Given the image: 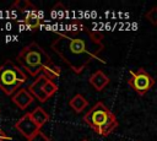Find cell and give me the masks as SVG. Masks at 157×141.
Returning a JSON list of instances; mask_svg holds the SVG:
<instances>
[{
	"instance_id": "1",
	"label": "cell",
	"mask_w": 157,
	"mask_h": 141,
	"mask_svg": "<svg viewBox=\"0 0 157 141\" xmlns=\"http://www.w3.org/2000/svg\"><path fill=\"white\" fill-rule=\"evenodd\" d=\"M102 33L90 29H72L66 33H58L50 48L69 65L75 74H81L83 69L103 50Z\"/></svg>"
},
{
	"instance_id": "2",
	"label": "cell",
	"mask_w": 157,
	"mask_h": 141,
	"mask_svg": "<svg viewBox=\"0 0 157 141\" xmlns=\"http://www.w3.org/2000/svg\"><path fill=\"white\" fill-rule=\"evenodd\" d=\"M16 60L20 67L26 70L31 76H39L49 65L53 64L50 56L36 42L23 47L17 54Z\"/></svg>"
},
{
	"instance_id": "3",
	"label": "cell",
	"mask_w": 157,
	"mask_h": 141,
	"mask_svg": "<svg viewBox=\"0 0 157 141\" xmlns=\"http://www.w3.org/2000/svg\"><path fill=\"white\" fill-rule=\"evenodd\" d=\"M83 121L102 136H108L115 128H118V120L115 115L104 105L103 102H97L85 114Z\"/></svg>"
},
{
	"instance_id": "4",
	"label": "cell",
	"mask_w": 157,
	"mask_h": 141,
	"mask_svg": "<svg viewBox=\"0 0 157 141\" xmlns=\"http://www.w3.org/2000/svg\"><path fill=\"white\" fill-rule=\"evenodd\" d=\"M26 81L27 75L23 69L13 64L11 60H6L0 65V88L7 96H13Z\"/></svg>"
},
{
	"instance_id": "5",
	"label": "cell",
	"mask_w": 157,
	"mask_h": 141,
	"mask_svg": "<svg viewBox=\"0 0 157 141\" xmlns=\"http://www.w3.org/2000/svg\"><path fill=\"white\" fill-rule=\"evenodd\" d=\"M128 83L139 96H145L155 85V80L145 69L140 67L136 71H130V78L128 80Z\"/></svg>"
},
{
	"instance_id": "6",
	"label": "cell",
	"mask_w": 157,
	"mask_h": 141,
	"mask_svg": "<svg viewBox=\"0 0 157 141\" xmlns=\"http://www.w3.org/2000/svg\"><path fill=\"white\" fill-rule=\"evenodd\" d=\"M15 128L16 130L22 134L27 140H29L34 134H37L40 128L36 124V121L32 119L31 116V113H26L25 115H22L15 124Z\"/></svg>"
},
{
	"instance_id": "7",
	"label": "cell",
	"mask_w": 157,
	"mask_h": 141,
	"mask_svg": "<svg viewBox=\"0 0 157 141\" xmlns=\"http://www.w3.org/2000/svg\"><path fill=\"white\" fill-rule=\"evenodd\" d=\"M49 78L44 75V74H40L39 76H37V78L29 85V87H28V91L33 94V97H36L39 102H42V103H44V102H47L49 98H48V96L44 93V85H45V82L48 81Z\"/></svg>"
},
{
	"instance_id": "8",
	"label": "cell",
	"mask_w": 157,
	"mask_h": 141,
	"mask_svg": "<svg viewBox=\"0 0 157 141\" xmlns=\"http://www.w3.org/2000/svg\"><path fill=\"white\" fill-rule=\"evenodd\" d=\"M33 94L27 90V88H20L13 96H12V102L20 108V109H26L32 102H33Z\"/></svg>"
},
{
	"instance_id": "9",
	"label": "cell",
	"mask_w": 157,
	"mask_h": 141,
	"mask_svg": "<svg viewBox=\"0 0 157 141\" xmlns=\"http://www.w3.org/2000/svg\"><path fill=\"white\" fill-rule=\"evenodd\" d=\"M90 83L93 86V88L96 91H102L108 83H109V77L101 70H97L96 72H93L90 77Z\"/></svg>"
},
{
	"instance_id": "10",
	"label": "cell",
	"mask_w": 157,
	"mask_h": 141,
	"mask_svg": "<svg viewBox=\"0 0 157 141\" xmlns=\"http://www.w3.org/2000/svg\"><path fill=\"white\" fill-rule=\"evenodd\" d=\"M31 116H32V119L36 121V124H37L39 128H42V126L49 120V114H48L42 107H37L36 109H33V110L31 112Z\"/></svg>"
},
{
	"instance_id": "11",
	"label": "cell",
	"mask_w": 157,
	"mask_h": 141,
	"mask_svg": "<svg viewBox=\"0 0 157 141\" xmlns=\"http://www.w3.org/2000/svg\"><path fill=\"white\" fill-rule=\"evenodd\" d=\"M69 104H70V107H71L76 113H81V112L88 105V102H87V99H86L82 94H75V96L70 99Z\"/></svg>"
},
{
	"instance_id": "12",
	"label": "cell",
	"mask_w": 157,
	"mask_h": 141,
	"mask_svg": "<svg viewBox=\"0 0 157 141\" xmlns=\"http://www.w3.org/2000/svg\"><path fill=\"white\" fill-rule=\"evenodd\" d=\"M23 22H25V25H26L27 27L31 28V31H34V29H37V28L40 26V18H39V16L37 15V11H36V12H28V13L26 15Z\"/></svg>"
},
{
	"instance_id": "13",
	"label": "cell",
	"mask_w": 157,
	"mask_h": 141,
	"mask_svg": "<svg viewBox=\"0 0 157 141\" xmlns=\"http://www.w3.org/2000/svg\"><path fill=\"white\" fill-rule=\"evenodd\" d=\"M12 7H16L17 10L23 11V12L25 11H27V12H36L37 11L36 6L32 2H29L28 0H17L12 4Z\"/></svg>"
},
{
	"instance_id": "14",
	"label": "cell",
	"mask_w": 157,
	"mask_h": 141,
	"mask_svg": "<svg viewBox=\"0 0 157 141\" xmlns=\"http://www.w3.org/2000/svg\"><path fill=\"white\" fill-rule=\"evenodd\" d=\"M43 74H44L50 81H53L54 78H56V77L60 75V67L56 66V65L53 63L52 65H49V66L43 71Z\"/></svg>"
},
{
	"instance_id": "15",
	"label": "cell",
	"mask_w": 157,
	"mask_h": 141,
	"mask_svg": "<svg viewBox=\"0 0 157 141\" xmlns=\"http://www.w3.org/2000/svg\"><path fill=\"white\" fill-rule=\"evenodd\" d=\"M44 93L48 96V98L49 97H52L56 91H58V86L53 82V81H50V80H48L47 82H45V85H44Z\"/></svg>"
},
{
	"instance_id": "16",
	"label": "cell",
	"mask_w": 157,
	"mask_h": 141,
	"mask_svg": "<svg viewBox=\"0 0 157 141\" xmlns=\"http://www.w3.org/2000/svg\"><path fill=\"white\" fill-rule=\"evenodd\" d=\"M146 18H147L153 26H157V6L152 7V9L146 13Z\"/></svg>"
},
{
	"instance_id": "17",
	"label": "cell",
	"mask_w": 157,
	"mask_h": 141,
	"mask_svg": "<svg viewBox=\"0 0 157 141\" xmlns=\"http://www.w3.org/2000/svg\"><path fill=\"white\" fill-rule=\"evenodd\" d=\"M27 141H52L45 134H43L40 130L37 132V134H34L29 140H27Z\"/></svg>"
},
{
	"instance_id": "18",
	"label": "cell",
	"mask_w": 157,
	"mask_h": 141,
	"mask_svg": "<svg viewBox=\"0 0 157 141\" xmlns=\"http://www.w3.org/2000/svg\"><path fill=\"white\" fill-rule=\"evenodd\" d=\"M11 137H9L5 132H4V130L0 128V141H6V140H10Z\"/></svg>"
},
{
	"instance_id": "19",
	"label": "cell",
	"mask_w": 157,
	"mask_h": 141,
	"mask_svg": "<svg viewBox=\"0 0 157 141\" xmlns=\"http://www.w3.org/2000/svg\"><path fill=\"white\" fill-rule=\"evenodd\" d=\"M82 141H88V140H82Z\"/></svg>"
}]
</instances>
